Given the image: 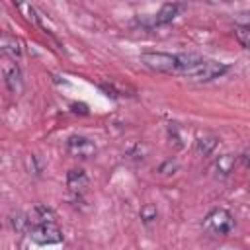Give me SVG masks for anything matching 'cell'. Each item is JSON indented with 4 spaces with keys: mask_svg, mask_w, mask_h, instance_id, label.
Listing matches in <instances>:
<instances>
[{
    "mask_svg": "<svg viewBox=\"0 0 250 250\" xmlns=\"http://www.w3.org/2000/svg\"><path fill=\"white\" fill-rule=\"evenodd\" d=\"M227 72H229V64H225V62H219V61H199L184 76H188L189 80H195V82H209V80L221 78Z\"/></svg>",
    "mask_w": 250,
    "mask_h": 250,
    "instance_id": "obj_1",
    "label": "cell"
},
{
    "mask_svg": "<svg viewBox=\"0 0 250 250\" xmlns=\"http://www.w3.org/2000/svg\"><path fill=\"white\" fill-rule=\"evenodd\" d=\"M55 217H57L55 211H53L51 207H47V205H35V207L25 215L29 229L35 227V225H43V223H55ZM27 232H29V230H27Z\"/></svg>",
    "mask_w": 250,
    "mask_h": 250,
    "instance_id": "obj_8",
    "label": "cell"
},
{
    "mask_svg": "<svg viewBox=\"0 0 250 250\" xmlns=\"http://www.w3.org/2000/svg\"><path fill=\"white\" fill-rule=\"evenodd\" d=\"M176 168H178V164H176L174 160H166L164 164H160V166H158V172H160L162 176H168V174H174V172H176Z\"/></svg>",
    "mask_w": 250,
    "mask_h": 250,
    "instance_id": "obj_17",
    "label": "cell"
},
{
    "mask_svg": "<svg viewBox=\"0 0 250 250\" xmlns=\"http://www.w3.org/2000/svg\"><path fill=\"white\" fill-rule=\"evenodd\" d=\"M182 10H184V4H176V2H172V4H164V6L158 10V14L150 18V21H148L146 25H148V27H154V25H166V23H170Z\"/></svg>",
    "mask_w": 250,
    "mask_h": 250,
    "instance_id": "obj_7",
    "label": "cell"
},
{
    "mask_svg": "<svg viewBox=\"0 0 250 250\" xmlns=\"http://www.w3.org/2000/svg\"><path fill=\"white\" fill-rule=\"evenodd\" d=\"M234 166H236V156L227 152V154H221V156L215 160V164H213V172H215L217 178H227V176L232 174Z\"/></svg>",
    "mask_w": 250,
    "mask_h": 250,
    "instance_id": "obj_10",
    "label": "cell"
},
{
    "mask_svg": "<svg viewBox=\"0 0 250 250\" xmlns=\"http://www.w3.org/2000/svg\"><path fill=\"white\" fill-rule=\"evenodd\" d=\"M4 72V84L12 94H21L23 90V80H21V72L18 68L16 62H4L2 66Z\"/></svg>",
    "mask_w": 250,
    "mask_h": 250,
    "instance_id": "obj_6",
    "label": "cell"
},
{
    "mask_svg": "<svg viewBox=\"0 0 250 250\" xmlns=\"http://www.w3.org/2000/svg\"><path fill=\"white\" fill-rule=\"evenodd\" d=\"M217 145H219V139H217L215 135H203V137H199V139L195 141V150H197V154H201V156H209V154L215 150Z\"/></svg>",
    "mask_w": 250,
    "mask_h": 250,
    "instance_id": "obj_12",
    "label": "cell"
},
{
    "mask_svg": "<svg viewBox=\"0 0 250 250\" xmlns=\"http://www.w3.org/2000/svg\"><path fill=\"white\" fill-rule=\"evenodd\" d=\"M88 184H90V180H88V176H86V172L82 168H72L66 174V186L74 193H84Z\"/></svg>",
    "mask_w": 250,
    "mask_h": 250,
    "instance_id": "obj_9",
    "label": "cell"
},
{
    "mask_svg": "<svg viewBox=\"0 0 250 250\" xmlns=\"http://www.w3.org/2000/svg\"><path fill=\"white\" fill-rule=\"evenodd\" d=\"M70 107H72V111H74V113H78V111H80V113H88V109H86V105H84V104H72Z\"/></svg>",
    "mask_w": 250,
    "mask_h": 250,
    "instance_id": "obj_18",
    "label": "cell"
},
{
    "mask_svg": "<svg viewBox=\"0 0 250 250\" xmlns=\"http://www.w3.org/2000/svg\"><path fill=\"white\" fill-rule=\"evenodd\" d=\"M141 62L156 72H166V74H178L180 72V62H178V55H170V53H143L141 55Z\"/></svg>",
    "mask_w": 250,
    "mask_h": 250,
    "instance_id": "obj_2",
    "label": "cell"
},
{
    "mask_svg": "<svg viewBox=\"0 0 250 250\" xmlns=\"http://www.w3.org/2000/svg\"><path fill=\"white\" fill-rule=\"evenodd\" d=\"M156 219H158L156 205H152V203H145V205L141 207V221H143L145 225H150V223H154Z\"/></svg>",
    "mask_w": 250,
    "mask_h": 250,
    "instance_id": "obj_13",
    "label": "cell"
},
{
    "mask_svg": "<svg viewBox=\"0 0 250 250\" xmlns=\"http://www.w3.org/2000/svg\"><path fill=\"white\" fill-rule=\"evenodd\" d=\"M16 8H18L20 12H23V16H25L29 21H33L35 25H39V16H37V12H35V8H33L31 4L20 2V4H16Z\"/></svg>",
    "mask_w": 250,
    "mask_h": 250,
    "instance_id": "obj_15",
    "label": "cell"
},
{
    "mask_svg": "<svg viewBox=\"0 0 250 250\" xmlns=\"http://www.w3.org/2000/svg\"><path fill=\"white\" fill-rule=\"evenodd\" d=\"M66 150L74 158H90L96 154V145L90 137L84 135H72L66 141Z\"/></svg>",
    "mask_w": 250,
    "mask_h": 250,
    "instance_id": "obj_5",
    "label": "cell"
},
{
    "mask_svg": "<svg viewBox=\"0 0 250 250\" xmlns=\"http://www.w3.org/2000/svg\"><path fill=\"white\" fill-rule=\"evenodd\" d=\"M205 225H207L215 234H229V232L234 229V219H232V215H230L227 209L217 207V209H213V211L207 215Z\"/></svg>",
    "mask_w": 250,
    "mask_h": 250,
    "instance_id": "obj_4",
    "label": "cell"
},
{
    "mask_svg": "<svg viewBox=\"0 0 250 250\" xmlns=\"http://www.w3.org/2000/svg\"><path fill=\"white\" fill-rule=\"evenodd\" d=\"M29 238L39 246L59 244L62 242V232L55 223H43V225H35L29 229Z\"/></svg>",
    "mask_w": 250,
    "mask_h": 250,
    "instance_id": "obj_3",
    "label": "cell"
},
{
    "mask_svg": "<svg viewBox=\"0 0 250 250\" xmlns=\"http://www.w3.org/2000/svg\"><path fill=\"white\" fill-rule=\"evenodd\" d=\"M168 137H170V141L180 148V146H184V135H182V129L176 125V123H170L168 125Z\"/></svg>",
    "mask_w": 250,
    "mask_h": 250,
    "instance_id": "obj_16",
    "label": "cell"
},
{
    "mask_svg": "<svg viewBox=\"0 0 250 250\" xmlns=\"http://www.w3.org/2000/svg\"><path fill=\"white\" fill-rule=\"evenodd\" d=\"M0 51L12 59H18V57H21V41L14 35L0 33Z\"/></svg>",
    "mask_w": 250,
    "mask_h": 250,
    "instance_id": "obj_11",
    "label": "cell"
},
{
    "mask_svg": "<svg viewBox=\"0 0 250 250\" xmlns=\"http://www.w3.org/2000/svg\"><path fill=\"white\" fill-rule=\"evenodd\" d=\"M234 37L238 39L240 47L248 49V45H250V27L248 25H236L234 27Z\"/></svg>",
    "mask_w": 250,
    "mask_h": 250,
    "instance_id": "obj_14",
    "label": "cell"
}]
</instances>
